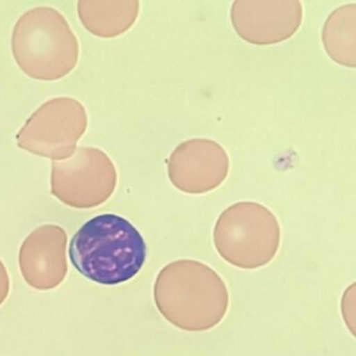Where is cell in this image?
Segmentation results:
<instances>
[{"label":"cell","instance_id":"obj_1","mask_svg":"<svg viewBox=\"0 0 356 356\" xmlns=\"http://www.w3.org/2000/svg\"><path fill=\"white\" fill-rule=\"evenodd\" d=\"M70 259L82 276L107 286L139 274L147 247L138 229L127 218L104 213L85 222L70 243Z\"/></svg>","mask_w":356,"mask_h":356},{"label":"cell","instance_id":"obj_3","mask_svg":"<svg viewBox=\"0 0 356 356\" xmlns=\"http://www.w3.org/2000/svg\"><path fill=\"white\" fill-rule=\"evenodd\" d=\"M87 128L85 108L74 99L58 97L41 106L17 135V145L33 154L66 160Z\"/></svg>","mask_w":356,"mask_h":356},{"label":"cell","instance_id":"obj_2","mask_svg":"<svg viewBox=\"0 0 356 356\" xmlns=\"http://www.w3.org/2000/svg\"><path fill=\"white\" fill-rule=\"evenodd\" d=\"M12 49L20 68L37 80H59L78 62V39L64 16L51 8L24 14L14 29Z\"/></svg>","mask_w":356,"mask_h":356},{"label":"cell","instance_id":"obj_4","mask_svg":"<svg viewBox=\"0 0 356 356\" xmlns=\"http://www.w3.org/2000/svg\"><path fill=\"white\" fill-rule=\"evenodd\" d=\"M51 193L66 205L88 209L105 203L116 187L110 158L95 147H79L72 159L54 162Z\"/></svg>","mask_w":356,"mask_h":356},{"label":"cell","instance_id":"obj_9","mask_svg":"<svg viewBox=\"0 0 356 356\" xmlns=\"http://www.w3.org/2000/svg\"><path fill=\"white\" fill-rule=\"evenodd\" d=\"M10 293V277L5 264L0 260V305L7 300Z\"/></svg>","mask_w":356,"mask_h":356},{"label":"cell","instance_id":"obj_8","mask_svg":"<svg viewBox=\"0 0 356 356\" xmlns=\"http://www.w3.org/2000/svg\"><path fill=\"white\" fill-rule=\"evenodd\" d=\"M139 3H79V14L84 26L99 37H115L129 30L138 15Z\"/></svg>","mask_w":356,"mask_h":356},{"label":"cell","instance_id":"obj_5","mask_svg":"<svg viewBox=\"0 0 356 356\" xmlns=\"http://www.w3.org/2000/svg\"><path fill=\"white\" fill-rule=\"evenodd\" d=\"M168 177L175 187L191 195H201L220 186L229 172L225 149L209 139H191L170 155Z\"/></svg>","mask_w":356,"mask_h":356},{"label":"cell","instance_id":"obj_7","mask_svg":"<svg viewBox=\"0 0 356 356\" xmlns=\"http://www.w3.org/2000/svg\"><path fill=\"white\" fill-rule=\"evenodd\" d=\"M300 3H239L232 8V22L238 36L253 44H275L295 34L302 11L282 17Z\"/></svg>","mask_w":356,"mask_h":356},{"label":"cell","instance_id":"obj_6","mask_svg":"<svg viewBox=\"0 0 356 356\" xmlns=\"http://www.w3.org/2000/svg\"><path fill=\"white\" fill-rule=\"evenodd\" d=\"M67 235L57 225H44L33 231L22 245L19 268L24 280L38 291L56 289L68 272Z\"/></svg>","mask_w":356,"mask_h":356}]
</instances>
